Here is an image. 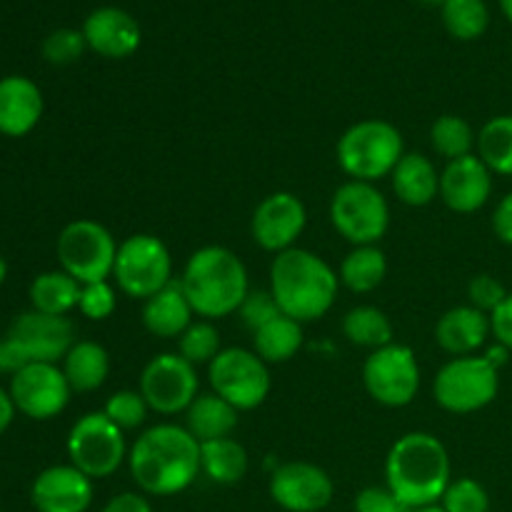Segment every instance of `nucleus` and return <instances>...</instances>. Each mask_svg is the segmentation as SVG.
Returning a JSON list of instances; mask_svg holds the SVG:
<instances>
[{
  "mask_svg": "<svg viewBox=\"0 0 512 512\" xmlns=\"http://www.w3.org/2000/svg\"><path fill=\"white\" fill-rule=\"evenodd\" d=\"M253 348L265 363H288L303 348V323L278 315L253 333Z\"/></svg>",
  "mask_w": 512,
  "mask_h": 512,
  "instance_id": "obj_30",
  "label": "nucleus"
},
{
  "mask_svg": "<svg viewBox=\"0 0 512 512\" xmlns=\"http://www.w3.org/2000/svg\"><path fill=\"white\" fill-rule=\"evenodd\" d=\"M8 343L20 350L28 365L33 363H63L68 350L75 345V330L68 315H48L30 308L10 323Z\"/></svg>",
  "mask_w": 512,
  "mask_h": 512,
  "instance_id": "obj_15",
  "label": "nucleus"
},
{
  "mask_svg": "<svg viewBox=\"0 0 512 512\" xmlns=\"http://www.w3.org/2000/svg\"><path fill=\"white\" fill-rule=\"evenodd\" d=\"M113 280L120 293L148 300L173 283V255L168 245L150 233H135L118 245Z\"/></svg>",
  "mask_w": 512,
  "mask_h": 512,
  "instance_id": "obj_9",
  "label": "nucleus"
},
{
  "mask_svg": "<svg viewBox=\"0 0 512 512\" xmlns=\"http://www.w3.org/2000/svg\"><path fill=\"white\" fill-rule=\"evenodd\" d=\"M208 383L213 393L228 400L238 413L260 408L273 388L268 363L255 350L245 348L220 350L208 365Z\"/></svg>",
  "mask_w": 512,
  "mask_h": 512,
  "instance_id": "obj_11",
  "label": "nucleus"
},
{
  "mask_svg": "<svg viewBox=\"0 0 512 512\" xmlns=\"http://www.w3.org/2000/svg\"><path fill=\"white\" fill-rule=\"evenodd\" d=\"M220 330L213 320H193L190 328L178 338V355L190 365H210L220 353Z\"/></svg>",
  "mask_w": 512,
  "mask_h": 512,
  "instance_id": "obj_35",
  "label": "nucleus"
},
{
  "mask_svg": "<svg viewBox=\"0 0 512 512\" xmlns=\"http://www.w3.org/2000/svg\"><path fill=\"white\" fill-rule=\"evenodd\" d=\"M410 512H445V510L440 508V503H438V505H428V508H415V510H410Z\"/></svg>",
  "mask_w": 512,
  "mask_h": 512,
  "instance_id": "obj_50",
  "label": "nucleus"
},
{
  "mask_svg": "<svg viewBox=\"0 0 512 512\" xmlns=\"http://www.w3.org/2000/svg\"><path fill=\"white\" fill-rule=\"evenodd\" d=\"M63 373L73 393H93L103 388L110 375V355L95 340H75L63 358Z\"/></svg>",
  "mask_w": 512,
  "mask_h": 512,
  "instance_id": "obj_26",
  "label": "nucleus"
},
{
  "mask_svg": "<svg viewBox=\"0 0 512 512\" xmlns=\"http://www.w3.org/2000/svg\"><path fill=\"white\" fill-rule=\"evenodd\" d=\"M338 165L350 180L378 183L390 178L405 155V140L398 125L383 118L358 120L338 140Z\"/></svg>",
  "mask_w": 512,
  "mask_h": 512,
  "instance_id": "obj_5",
  "label": "nucleus"
},
{
  "mask_svg": "<svg viewBox=\"0 0 512 512\" xmlns=\"http://www.w3.org/2000/svg\"><path fill=\"white\" fill-rule=\"evenodd\" d=\"M490 328H493L495 340L512 353V293H508L503 305L490 315Z\"/></svg>",
  "mask_w": 512,
  "mask_h": 512,
  "instance_id": "obj_43",
  "label": "nucleus"
},
{
  "mask_svg": "<svg viewBox=\"0 0 512 512\" xmlns=\"http://www.w3.org/2000/svg\"><path fill=\"white\" fill-rule=\"evenodd\" d=\"M103 413L108 415L123 433H128V430H138L140 425L148 420L150 408L148 403H145L143 395H140V390H118V393H113L105 400Z\"/></svg>",
  "mask_w": 512,
  "mask_h": 512,
  "instance_id": "obj_36",
  "label": "nucleus"
},
{
  "mask_svg": "<svg viewBox=\"0 0 512 512\" xmlns=\"http://www.w3.org/2000/svg\"><path fill=\"white\" fill-rule=\"evenodd\" d=\"M240 320H243V325L248 330H260L263 325H268L270 320H275L280 313L278 303H275L273 293L270 290H250L248 298L243 300V305H240L238 310Z\"/></svg>",
  "mask_w": 512,
  "mask_h": 512,
  "instance_id": "obj_40",
  "label": "nucleus"
},
{
  "mask_svg": "<svg viewBox=\"0 0 512 512\" xmlns=\"http://www.w3.org/2000/svg\"><path fill=\"white\" fill-rule=\"evenodd\" d=\"M443 25L458 40H478L490 25L485 0H448L443 3Z\"/></svg>",
  "mask_w": 512,
  "mask_h": 512,
  "instance_id": "obj_34",
  "label": "nucleus"
},
{
  "mask_svg": "<svg viewBox=\"0 0 512 512\" xmlns=\"http://www.w3.org/2000/svg\"><path fill=\"white\" fill-rule=\"evenodd\" d=\"M330 223L353 248L378 245L390 230V205L375 183L348 180L330 200Z\"/></svg>",
  "mask_w": 512,
  "mask_h": 512,
  "instance_id": "obj_8",
  "label": "nucleus"
},
{
  "mask_svg": "<svg viewBox=\"0 0 512 512\" xmlns=\"http://www.w3.org/2000/svg\"><path fill=\"white\" fill-rule=\"evenodd\" d=\"M493 335L490 328V315L473 305H455L448 313H443L435 325V343L453 358L475 355L488 338Z\"/></svg>",
  "mask_w": 512,
  "mask_h": 512,
  "instance_id": "obj_22",
  "label": "nucleus"
},
{
  "mask_svg": "<svg viewBox=\"0 0 512 512\" xmlns=\"http://www.w3.org/2000/svg\"><path fill=\"white\" fill-rule=\"evenodd\" d=\"M270 498L285 512H320L335 498V483L320 465L293 460L270 475Z\"/></svg>",
  "mask_w": 512,
  "mask_h": 512,
  "instance_id": "obj_16",
  "label": "nucleus"
},
{
  "mask_svg": "<svg viewBox=\"0 0 512 512\" xmlns=\"http://www.w3.org/2000/svg\"><path fill=\"white\" fill-rule=\"evenodd\" d=\"M193 318L195 310L188 295L183 293L180 280H173L143 303V325L155 338H180L190 328Z\"/></svg>",
  "mask_w": 512,
  "mask_h": 512,
  "instance_id": "obj_23",
  "label": "nucleus"
},
{
  "mask_svg": "<svg viewBox=\"0 0 512 512\" xmlns=\"http://www.w3.org/2000/svg\"><path fill=\"white\" fill-rule=\"evenodd\" d=\"M178 280L195 315L203 320H220L238 313L250 293L248 268L223 245H205L195 250Z\"/></svg>",
  "mask_w": 512,
  "mask_h": 512,
  "instance_id": "obj_4",
  "label": "nucleus"
},
{
  "mask_svg": "<svg viewBox=\"0 0 512 512\" xmlns=\"http://www.w3.org/2000/svg\"><path fill=\"white\" fill-rule=\"evenodd\" d=\"M468 298H470V305H473V308L493 315L495 310L503 305V300L508 298V290H505V285L500 283L495 275L480 273L468 283Z\"/></svg>",
  "mask_w": 512,
  "mask_h": 512,
  "instance_id": "obj_41",
  "label": "nucleus"
},
{
  "mask_svg": "<svg viewBox=\"0 0 512 512\" xmlns=\"http://www.w3.org/2000/svg\"><path fill=\"white\" fill-rule=\"evenodd\" d=\"M118 308V290L110 285V280H103V283H90L80 288V300L78 310L88 320H108L110 315Z\"/></svg>",
  "mask_w": 512,
  "mask_h": 512,
  "instance_id": "obj_39",
  "label": "nucleus"
},
{
  "mask_svg": "<svg viewBox=\"0 0 512 512\" xmlns=\"http://www.w3.org/2000/svg\"><path fill=\"white\" fill-rule=\"evenodd\" d=\"M343 335L358 348L380 350L395 343V330L388 315L375 305H358L343 318Z\"/></svg>",
  "mask_w": 512,
  "mask_h": 512,
  "instance_id": "obj_31",
  "label": "nucleus"
},
{
  "mask_svg": "<svg viewBox=\"0 0 512 512\" xmlns=\"http://www.w3.org/2000/svg\"><path fill=\"white\" fill-rule=\"evenodd\" d=\"M500 393V370L485 355L453 358L438 370L433 383L435 403L453 415L488 408Z\"/></svg>",
  "mask_w": 512,
  "mask_h": 512,
  "instance_id": "obj_7",
  "label": "nucleus"
},
{
  "mask_svg": "<svg viewBox=\"0 0 512 512\" xmlns=\"http://www.w3.org/2000/svg\"><path fill=\"white\" fill-rule=\"evenodd\" d=\"M440 508L445 512H490V495L478 480L458 478L448 485Z\"/></svg>",
  "mask_w": 512,
  "mask_h": 512,
  "instance_id": "obj_37",
  "label": "nucleus"
},
{
  "mask_svg": "<svg viewBox=\"0 0 512 512\" xmlns=\"http://www.w3.org/2000/svg\"><path fill=\"white\" fill-rule=\"evenodd\" d=\"M340 278L330 263L305 248L275 255L270 265V293L280 313L298 323H315L333 310Z\"/></svg>",
  "mask_w": 512,
  "mask_h": 512,
  "instance_id": "obj_3",
  "label": "nucleus"
},
{
  "mask_svg": "<svg viewBox=\"0 0 512 512\" xmlns=\"http://www.w3.org/2000/svg\"><path fill=\"white\" fill-rule=\"evenodd\" d=\"M390 180L400 203L410 208H425L440 198V170L423 153H405Z\"/></svg>",
  "mask_w": 512,
  "mask_h": 512,
  "instance_id": "obj_24",
  "label": "nucleus"
},
{
  "mask_svg": "<svg viewBox=\"0 0 512 512\" xmlns=\"http://www.w3.org/2000/svg\"><path fill=\"white\" fill-rule=\"evenodd\" d=\"M10 400L30 420H53L68 408L70 390L63 368L55 363H33L10 375Z\"/></svg>",
  "mask_w": 512,
  "mask_h": 512,
  "instance_id": "obj_14",
  "label": "nucleus"
},
{
  "mask_svg": "<svg viewBox=\"0 0 512 512\" xmlns=\"http://www.w3.org/2000/svg\"><path fill=\"white\" fill-rule=\"evenodd\" d=\"M238 410L215 393H200L185 410V428L198 443L230 438L238 428Z\"/></svg>",
  "mask_w": 512,
  "mask_h": 512,
  "instance_id": "obj_25",
  "label": "nucleus"
},
{
  "mask_svg": "<svg viewBox=\"0 0 512 512\" xmlns=\"http://www.w3.org/2000/svg\"><path fill=\"white\" fill-rule=\"evenodd\" d=\"M430 143H433L435 153L443 155L450 163V160L473 155V148L478 145V135H475L473 125L468 120L460 118V115L445 113L430 128Z\"/></svg>",
  "mask_w": 512,
  "mask_h": 512,
  "instance_id": "obj_33",
  "label": "nucleus"
},
{
  "mask_svg": "<svg viewBox=\"0 0 512 512\" xmlns=\"http://www.w3.org/2000/svg\"><path fill=\"white\" fill-rule=\"evenodd\" d=\"M385 275H388V258L378 245H360L353 248L343 258L338 270L340 285L350 290V293L368 295L383 285Z\"/></svg>",
  "mask_w": 512,
  "mask_h": 512,
  "instance_id": "obj_28",
  "label": "nucleus"
},
{
  "mask_svg": "<svg viewBox=\"0 0 512 512\" xmlns=\"http://www.w3.org/2000/svg\"><path fill=\"white\" fill-rule=\"evenodd\" d=\"M85 48H88V43H85L83 30L58 28L43 40L40 50H43V58L50 65H70L83 58Z\"/></svg>",
  "mask_w": 512,
  "mask_h": 512,
  "instance_id": "obj_38",
  "label": "nucleus"
},
{
  "mask_svg": "<svg viewBox=\"0 0 512 512\" xmlns=\"http://www.w3.org/2000/svg\"><path fill=\"white\" fill-rule=\"evenodd\" d=\"M65 450H68L70 465H75L90 480H103L118 473L130 453L125 445V433L103 410L85 413L83 418L75 420Z\"/></svg>",
  "mask_w": 512,
  "mask_h": 512,
  "instance_id": "obj_10",
  "label": "nucleus"
},
{
  "mask_svg": "<svg viewBox=\"0 0 512 512\" xmlns=\"http://www.w3.org/2000/svg\"><path fill=\"white\" fill-rule=\"evenodd\" d=\"M453 483L450 455L433 433H408L393 443L385 458V485L410 510L438 505Z\"/></svg>",
  "mask_w": 512,
  "mask_h": 512,
  "instance_id": "obj_2",
  "label": "nucleus"
},
{
  "mask_svg": "<svg viewBox=\"0 0 512 512\" xmlns=\"http://www.w3.org/2000/svg\"><path fill=\"white\" fill-rule=\"evenodd\" d=\"M355 512H410V508L388 485L385 488L370 485L355 495Z\"/></svg>",
  "mask_w": 512,
  "mask_h": 512,
  "instance_id": "obj_42",
  "label": "nucleus"
},
{
  "mask_svg": "<svg viewBox=\"0 0 512 512\" xmlns=\"http://www.w3.org/2000/svg\"><path fill=\"white\" fill-rule=\"evenodd\" d=\"M478 158L493 175L512 178V115L490 118L478 133Z\"/></svg>",
  "mask_w": 512,
  "mask_h": 512,
  "instance_id": "obj_32",
  "label": "nucleus"
},
{
  "mask_svg": "<svg viewBox=\"0 0 512 512\" xmlns=\"http://www.w3.org/2000/svg\"><path fill=\"white\" fill-rule=\"evenodd\" d=\"M45 100L38 85L25 75L0 78V135L23 138L38 128Z\"/></svg>",
  "mask_w": 512,
  "mask_h": 512,
  "instance_id": "obj_21",
  "label": "nucleus"
},
{
  "mask_svg": "<svg viewBox=\"0 0 512 512\" xmlns=\"http://www.w3.org/2000/svg\"><path fill=\"white\" fill-rule=\"evenodd\" d=\"M5 373V365H3V345H0V375Z\"/></svg>",
  "mask_w": 512,
  "mask_h": 512,
  "instance_id": "obj_51",
  "label": "nucleus"
},
{
  "mask_svg": "<svg viewBox=\"0 0 512 512\" xmlns=\"http://www.w3.org/2000/svg\"><path fill=\"white\" fill-rule=\"evenodd\" d=\"M200 470L218 485H235L248 473V450L233 438L200 443Z\"/></svg>",
  "mask_w": 512,
  "mask_h": 512,
  "instance_id": "obj_29",
  "label": "nucleus"
},
{
  "mask_svg": "<svg viewBox=\"0 0 512 512\" xmlns=\"http://www.w3.org/2000/svg\"><path fill=\"white\" fill-rule=\"evenodd\" d=\"M500 8H503L505 18H508L512 23V0H500Z\"/></svg>",
  "mask_w": 512,
  "mask_h": 512,
  "instance_id": "obj_49",
  "label": "nucleus"
},
{
  "mask_svg": "<svg viewBox=\"0 0 512 512\" xmlns=\"http://www.w3.org/2000/svg\"><path fill=\"white\" fill-rule=\"evenodd\" d=\"M85 43L90 50L110 60L130 58L140 48V25L128 10L115 8V5H103L95 8L83 23Z\"/></svg>",
  "mask_w": 512,
  "mask_h": 512,
  "instance_id": "obj_20",
  "label": "nucleus"
},
{
  "mask_svg": "<svg viewBox=\"0 0 512 512\" xmlns=\"http://www.w3.org/2000/svg\"><path fill=\"white\" fill-rule=\"evenodd\" d=\"M508 355H510V350L508 348H505V345H495V348H490L488 350V353H485V358H488L490 360V363H493L495 365V368H503V365L505 363H508Z\"/></svg>",
  "mask_w": 512,
  "mask_h": 512,
  "instance_id": "obj_47",
  "label": "nucleus"
},
{
  "mask_svg": "<svg viewBox=\"0 0 512 512\" xmlns=\"http://www.w3.org/2000/svg\"><path fill=\"white\" fill-rule=\"evenodd\" d=\"M493 233L503 245L512 248V193L500 198L493 210Z\"/></svg>",
  "mask_w": 512,
  "mask_h": 512,
  "instance_id": "obj_44",
  "label": "nucleus"
},
{
  "mask_svg": "<svg viewBox=\"0 0 512 512\" xmlns=\"http://www.w3.org/2000/svg\"><path fill=\"white\" fill-rule=\"evenodd\" d=\"M425 3H438V5H443V3H448V0H425Z\"/></svg>",
  "mask_w": 512,
  "mask_h": 512,
  "instance_id": "obj_52",
  "label": "nucleus"
},
{
  "mask_svg": "<svg viewBox=\"0 0 512 512\" xmlns=\"http://www.w3.org/2000/svg\"><path fill=\"white\" fill-rule=\"evenodd\" d=\"M128 468L140 493L173 498L185 493L203 473L200 443L183 425H153L130 448Z\"/></svg>",
  "mask_w": 512,
  "mask_h": 512,
  "instance_id": "obj_1",
  "label": "nucleus"
},
{
  "mask_svg": "<svg viewBox=\"0 0 512 512\" xmlns=\"http://www.w3.org/2000/svg\"><path fill=\"white\" fill-rule=\"evenodd\" d=\"M5 280H8V263H5V258L0 255V288H3Z\"/></svg>",
  "mask_w": 512,
  "mask_h": 512,
  "instance_id": "obj_48",
  "label": "nucleus"
},
{
  "mask_svg": "<svg viewBox=\"0 0 512 512\" xmlns=\"http://www.w3.org/2000/svg\"><path fill=\"white\" fill-rule=\"evenodd\" d=\"M100 512H153V505L143 493H120L110 498Z\"/></svg>",
  "mask_w": 512,
  "mask_h": 512,
  "instance_id": "obj_45",
  "label": "nucleus"
},
{
  "mask_svg": "<svg viewBox=\"0 0 512 512\" xmlns=\"http://www.w3.org/2000/svg\"><path fill=\"white\" fill-rule=\"evenodd\" d=\"M363 385L383 408H405L418 398L420 365L413 348L390 343L373 350L363 363Z\"/></svg>",
  "mask_w": 512,
  "mask_h": 512,
  "instance_id": "obj_12",
  "label": "nucleus"
},
{
  "mask_svg": "<svg viewBox=\"0 0 512 512\" xmlns=\"http://www.w3.org/2000/svg\"><path fill=\"white\" fill-rule=\"evenodd\" d=\"M93 480L75 465H50L30 485V503L38 512H88Z\"/></svg>",
  "mask_w": 512,
  "mask_h": 512,
  "instance_id": "obj_18",
  "label": "nucleus"
},
{
  "mask_svg": "<svg viewBox=\"0 0 512 512\" xmlns=\"http://www.w3.org/2000/svg\"><path fill=\"white\" fill-rule=\"evenodd\" d=\"M15 413H18V410H15L13 400H10V393L8 390L0 388V435H3L10 425H13Z\"/></svg>",
  "mask_w": 512,
  "mask_h": 512,
  "instance_id": "obj_46",
  "label": "nucleus"
},
{
  "mask_svg": "<svg viewBox=\"0 0 512 512\" xmlns=\"http://www.w3.org/2000/svg\"><path fill=\"white\" fill-rule=\"evenodd\" d=\"M80 288L83 285L70 278L65 270H45L35 275L28 288L30 308L48 315H68L70 310L78 308Z\"/></svg>",
  "mask_w": 512,
  "mask_h": 512,
  "instance_id": "obj_27",
  "label": "nucleus"
},
{
  "mask_svg": "<svg viewBox=\"0 0 512 512\" xmlns=\"http://www.w3.org/2000/svg\"><path fill=\"white\" fill-rule=\"evenodd\" d=\"M140 395L158 415H178L200 395L198 368L178 353H160L140 373Z\"/></svg>",
  "mask_w": 512,
  "mask_h": 512,
  "instance_id": "obj_13",
  "label": "nucleus"
},
{
  "mask_svg": "<svg viewBox=\"0 0 512 512\" xmlns=\"http://www.w3.org/2000/svg\"><path fill=\"white\" fill-rule=\"evenodd\" d=\"M493 195V173L478 158V153L450 160L440 170V200L453 213L470 215L485 208Z\"/></svg>",
  "mask_w": 512,
  "mask_h": 512,
  "instance_id": "obj_19",
  "label": "nucleus"
},
{
  "mask_svg": "<svg viewBox=\"0 0 512 512\" xmlns=\"http://www.w3.org/2000/svg\"><path fill=\"white\" fill-rule=\"evenodd\" d=\"M55 255H58L60 270H65L80 285L103 283L113 278L118 243L113 233L98 220L80 218L60 230Z\"/></svg>",
  "mask_w": 512,
  "mask_h": 512,
  "instance_id": "obj_6",
  "label": "nucleus"
},
{
  "mask_svg": "<svg viewBox=\"0 0 512 512\" xmlns=\"http://www.w3.org/2000/svg\"><path fill=\"white\" fill-rule=\"evenodd\" d=\"M305 225H308V210L303 200L288 190H278V193L265 195L258 203L250 220V233L258 248L280 255L295 248Z\"/></svg>",
  "mask_w": 512,
  "mask_h": 512,
  "instance_id": "obj_17",
  "label": "nucleus"
}]
</instances>
